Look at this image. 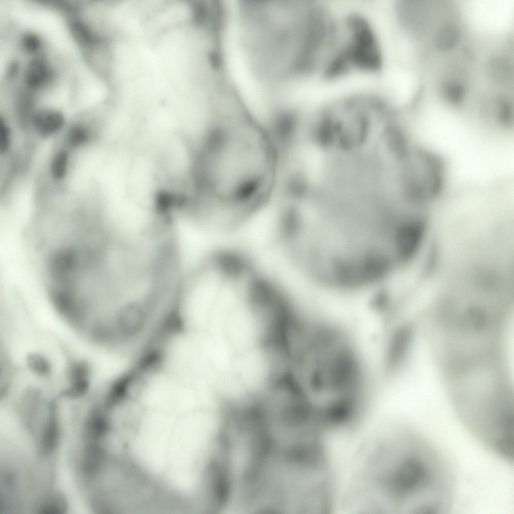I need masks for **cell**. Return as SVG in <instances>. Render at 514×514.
I'll list each match as a JSON object with an SVG mask.
<instances>
[{"label":"cell","instance_id":"cell-13","mask_svg":"<svg viewBox=\"0 0 514 514\" xmlns=\"http://www.w3.org/2000/svg\"><path fill=\"white\" fill-rule=\"evenodd\" d=\"M11 144V132L7 123L3 120L0 121V151L6 152Z\"/></svg>","mask_w":514,"mask_h":514},{"label":"cell","instance_id":"cell-4","mask_svg":"<svg viewBox=\"0 0 514 514\" xmlns=\"http://www.w3.org/2000/svg\"><path fill=\"white\" fill-rule=\"evenodd\" d=\"M32 125L40 136L47 137L59 131L63 126L64 118L60 112L42 110L32 115Z\"/></svg>","mask_w":514,"mask_h":514},{"label":"cell","instance_id":"cell-7","mask_svg":"<svg viewBox=\"0 0 514 514\" xmlns=\"http://www.w3.org/2000/svg\"><path fill=\"white\" fill-rule=\"evenodd\" d=\"M105 459L104 450L99 445L91 444L84 450L82 458V467L84 472L92 475L98 472L102 467Z\"/></svg>","mask_w":514,"mask_h":514},{"label":"cell","instance_id":"cell-10","mask_svg":"<svg viewBox=\"0 0 514 514\" xmlns=\"http://www.w3.org/2000/svg\"><path fill=\"white\" fill-rule=\"evenodd\" d=\"M69 164V155L65 150H60L52 158L50 172L56 180L63 179L67 174Z\"/></svg>","mask_w":514,"mask_h":514},{"label":"cell","instance_id":"cell-11","mask_svg":"<svg viewBox=\"0 0 514 514\" xmlns=\"http://www.w3.org/2000/svg\"><path fill=\"white\" fill-rule=\"evenodd\" d=\"M89 137V131L86 126L81 124H76L73 126L68 131L67 142L68 145L72 147H79L86 143Z\"/></svg>","mask_w":514,"mask_h":514},{"label":"cell","instance_id":"cell-1","mask_svg":"<svg viewBox=\"0 0 514 514\" xmlns=\"http://www.w3.org/2000/svg\"><path fill=\"white\" fill-rule=\"evenodd\" d=\"M279 168L273 134L247 116H234L220 122L200 148L198 185L218 205L244 211L271 195Z\"/></svg>","mask_w":514,"mask_h":514},{"label":"cell","instance_id":"cell-6","mask_svg":"<svg viewBox=\"0 0 514 514\" xmlns=\"http://www.w3.org/2000/svg\"><path fill=\"white\" fill-rule=\"evenodd\" d=\"M51 413L43 432L41 446L45 453H50L57 446L59 439V425L55 415V406L51 405Z\"/></svg>","mask_w":514,"mask_h":514},{"label":"cell","instance_id":"cell-8","mask_svg":"<svg viewBox=\"0 0 514 514\" xmlns=\"http://www.w3.org/2000/svg\"><path fill=\"white\" fill-rule=\"evenodd\" d=\"M49 71L43 60L36 58L30 64L26 77L28 84L37 87L43 84L49 76Z\"/></svg>","mask_w":514,"mask_h":514},{"label":"cell","instance_id":"cell-2","mask_svg":"<svg viewBox=\"0 0 514 514\" xmlns=\"http://www.w3.org/2000/svg\"><path fill=\"white\" fill-rule=\"evenodd\" d=\"M124 194L144 208L161 209L167 198L163 176L152 149L140 145L129 153L125 168Z\"/></svg>","mask_w":514,"mask_h":514},{"label":"cell","instance_id":"cell-5","mask_svg":"<svg viewBox=\"0 0 514 514\" xmlns=\"http://www.w3.org/2000/svg\"><path fill=\"white\" fill-rule=\"evenodd\" d=\"M109 427L107 416L102 410L96 408L91 411L85 423V436L89 440H99L107 434Z\"/></svg>","mask_w":514,"mask_h":514},{"label":"cell","instance_id":"cell-12","mask_svg":"<svg viewBox=\"0 0 514 514\" xmlns=\"http://www.w3.org/2000/svg\"><path fill=\"white\" fill-rule=\"evenodd\" d=\"M29 366L32 370L40 375H47L50 371L49 363L43 357L32 354L28 359Z\"/></svg>","mask_w":514,"mask_h":514},{"label":"cell","instance_id":"cell-9","mask_svg":"<svg viewBox=\"0 0 514 514\" xmlns=\"http://www.w3.org/2000/svg\"><path fill=\"white\" fill-rule=\"evenodd\" d=\"M67 508V503L64 495L59 492L51 494L41 506L40 512L45 514H62Z\"/></svg>","mask_w":514,"mask_h":514},{"label":"cell","instance_id":"cell-3","mask_svg":"<svg viewBox=\"0 0 514 514\" xmlns=\"http://www.w3.org/2000/svg\"><path fill=\"white\" fill-rule=\"evenodd\" d=\"M348 25L350 41L329 64L326 71L328 77L338 76L350 67L376 71L381 65V52L368 22L362 17L354 15L349 17Z\"/></svg>","mask_w":514,"mask_h":514}]
</instances>
